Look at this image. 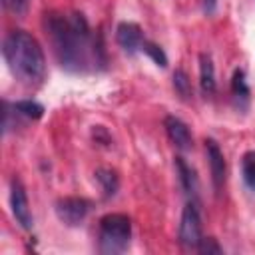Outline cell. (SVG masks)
<instances>
[{"instance_id": "9c48e42d", "label": "cell", "mask_w": 255, "mask_h": 255, "mask_svg": "<svg viewBox=\"0 0 255 255\" xmlns=\"http://www.w3.org/2000/svg\"><path fill=\"white\" fill-rule=\"evenodd\" d=\"M116 40L120 44V48L128 54H133L137 50H141L143 44V32L135 22H120L116 28Z\"/></svg>"}, {"instance_id": "e0dca14e", "label": "cell", "mask_w": 255, "mask_h": 255, "mask_svg": "<svg viewBox=\"0 0 255 255\" xmlns=\"http://www.w3.org/2000/svg\"><path fill=\"white\" fill-rule=\"evenodd\" d=\"M141 52L143 54H147L157 66H161V68H165L167 66V56H165V52L155 44V42H149V40H143V44H141Z\"/></svg>"}, {"instance_id": "5b68a950", "label": "cell", "mask_w": 255, "mask_h": 255, "mask_svg": "<svg viewBox=\"0 0 255 255\" xmlns=\"http://www.w3.org/2000/svg\"><path fill=\"white\" fill-rule=\"evenodd\" d=\"M56 215L58 219L68 225V227H76L80 225L88 213L92 211V201L86 199V197H76V195H70V197H60L56 201Z\"/></svg>"}, {"instance_id": "8992f818", "label": "cell", "mask_w": 255, "mask_h": 255, "mask_svg": "<svg viewBox=\"0 0 255 255\" xmlns=\"http://www.w3.org/2000/svg\"><path fill=\"white\" fill-rule=\"evenodd\" d=\"M10 207H12V215H14L16 223L22 229H32L34 217H32V211H30V205H28L26 189H24V185L18 177H14L10 181Z\"/></svg>"}, {"instance_id": "52a82bcc", "label": "cell", "mask_w": 255, "mask_h": 255, "mask_svg": "<svg viewBox=\"0 0 255 255\" xmlns=\"http://www.w3.org/2000/svg\"><path fill=\"white\" fill-rule=\"evenodd\" d=\"M205 151H207V161H209V171H211L213 187H215V191H219L223 187V183H225V173H227L223 151L217 145V141L211 139V137L205 139Z\"/></svg>"}, {"instance_id": "7a4b0ae2", "label": "cell", "mask_w": 255, "mask_h": 255, "mask_svg": "<svg viewBox=\"0 0 255 255\" xmlns=\"http://www.w3.org/2000/svg\"><path fill=\"white\" fill-rule=\"evenodd\" d=\"M2 56L16 80L38 86L46 78V56L40 42L26 30H12L2 40Z\"/></svg>"}, {"instance_id": "9a60e30c", "label": "cell", "mask_w": 255, "mask_h": 255, "mask_svg": "<svg viewBox=\"0 0 255 255\" xmlns=\"http://www.w3.org/2000/svg\"><path fill=\"white\" fill-rule=\"evenodd\" d=\"M12 106L18 116H24L30 120H40L44 116V106L38 104L36 100H20V102H14Z\"/></svg>"}, {"instance_id": "8fae6325", "label": "cell", "mask_w": 255, "mask_h": 255, "mask_svg": "<svg viewBox=\"0 0 255 255\" xmlns=\"http://www.w3.org/2000/svg\"><path fill=\"white\" fill-rule=\"evenodd\" d=\"M199 88L203 92V96H213L217 90V82H215V66L209 54H201L199 56Z\"/></svg>"}, {"instance_id": "ba28073f", "label": "cell", "mask_w": 255, "mask_h": 255, "mask_svg": "<svg viewBox=\"0 0 255 255\" xmlns=\"http://www.w3.org/2000/svg\"><path fill=\"white\" fill-rule=\"evenodd\" d=\"M163 128H165L167 137L171 139V143H173L177 149H181V151L191 149L193 137H191V131H189V128H187V124H185L183 120H179L177 116H165Z\"/></svg>"}, {"instance_id": "277c9868", "label": "cell", "mask_w": 255, "mask_h": 255, "mask_svg": "<svg viewBox=\"0 0 255 255\" xmlns=\"http://www.w3.org/2000/svg\"><path fill=\"white\" fill-rule=\"evenodd\" d=\"M201 215H199V207L197 203L191 199L185 203L183 211H181V219H179V231H177V239L183 247L187 249H197L199 241H201Z\"/></svg>"}, {"instance_id": "7c38bea8", "label": "cell", "mask_w": 255, "mask_h": 255, "mask_svg": "<svg viewBox=\"0 0 255 255\" xmlns=\"http://www.w3.org/2000/svg\"><path fill=\"white\" fill-rule=\"evenodd\" d=\"M231 94H233V100H235L237 108L239 110H245L247 104H249V98H251V90L247 86L245 72L241 68H237L233 72V78H231Z\"/></svg>"}, {"instance_id": "6da1fadb", "label": "cell", "mask_w": 255, "mask_h": 255, "mask_svg": "<svg viewBox=\"0 0 255 255\" xmlns=\"http://www.w3.org/2000/svg\"><path fill=\"white\" fill-rule=\"evenodd\" d=\"M44 28L62 68L88 72L106 66L102 34H94L80 12H46Z\"/></svg>"}, {"instance_id": "d6986e66", "label": "cell", "mask_w": 255, "mask_h": 255, "mask_svg": "<svg viewBox=\"0 0 255 255\" xmlns=\"http://www.w3.org/2000/svg\"><path fill=\"white\" fill-rule=\"evenodd\" d=\"M197 251L199 253H223V247L217 243L215 237H201L199 245H197Z\"/></svg>"}, {"instance_id": "30bf717a", "label": "cell", "mask_w": 255, "mask_h": 255, "mask_svg": "<svg viewBox=\"0 0 255 255\" xmlns=\"http://www.w3.org/2000/svg\"><path fill=\"white\" fill-rule=\"evenodd\" d=\"M175 171H177L179 185H181L183 193L193 199V197L197 195V189H199V181H197L195 169H193L181 155H175Z\"/></svg>"}, {"instance_id": "4fadbf2b", "label": "cell", "mask_w": 255, "mask_h": 255, "mask_svg": "<svg viewBox=\"0 0 255 255\" xmlns=\"http://www.w3.org/2000/svg\"><path fill=\"white\" fill-rule=\"evenodd\" d=\"M94 175H96V179H98V183H100L106 199H110V197H114L118 193V189H120V177H118V173L114 169L100 167V169H96Z\"/></svg>"}, {"instance_id": "ac0fdd59", "label": "cell", "mask_w": 255, "mask_h": 255, "mask_svg": "<svg viewBox=\"0 0 255 255\" xmlns=\"http://www.w3.org/2000/svg\"><path fill=\"white\" fill-rule=\"evenodd\" d=\"M2 4L14 16H24L30 8V0H2Z\"/></svg>"}, {"instance_id": "2e32d148", "label": "cell", "mask_w": 255, "mask_h": 255, "mask_svg": "<svg viewBox=\"0 0 255 255\" xmlns=\"http://www.w3.org/2000/svg\"><path fill=\"white\" fill-rule=\"evenodd\" d=\"M241 175L245 185L255 191V151H247L241 157Z\"/></svg>"}, {"instance_id": "3957f363", "label": "cell", "mask_w": 255, "mask_h": 255, "mask_svg": "<svg viewBox=\"0 0 255 255\" xmlns=\"http://www.w3.org/2000/svg\"><path fill=\"white\" fill-rule=\"evenodd\" d=\"M131 219L124 213H108L98 225V249L104 255H118L129 247Z\"/></svg>"}, {"instance_id": "5bb4252c", "label": "cell", "mask_w": 255, "mask_h": 255, "mask_svg": "<svg viewBox=\"0 0 255 255\" xmlns=\"http://www.w3.org/2000/svg\"><path fill=\"white\" fill-rule=\"evenodd\" d=\"M173 90H175V94L181 98V100H191V96H193V88H191V80H189V76L181 70V68H177L175 72H173Z\"/></svg>"}, {"instance_id": "ffe728a7", "label": "cell", "mask_w": 255, "mask_h": 255, "mask_svg": "<svg viewBox=\"0 0 255 255\" xmlns=\"http://www.w3.org/2000/svg\"><path fill=\"white\" fill-rule=\"evenodd\" d=\"M92 133H94V139L96 141H110V135H108V131L102 128V126H94V129H92Z\"/></svg>"}, {"instance_id": "44dd1931", "label": "cell", "mask_w": 255, "mask_h": 255, "mask_svg": "<svg viewBox=\"0 0 255 255\" xmlns=\"http://www.w3.org/2000/svg\"><path fill=\"white\" fill-rule=\"evenodd\" d=\"M217 8V0H203V10L205 14H213Z\"/></svg>"}]
</instances>
